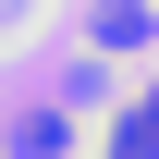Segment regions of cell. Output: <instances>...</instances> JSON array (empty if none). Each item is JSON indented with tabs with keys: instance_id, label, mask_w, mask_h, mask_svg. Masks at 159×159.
<instances>
[{
	"instance_id": "obj_2",
	"label": "cell",
	"mask_w": 159,
	"mask_h": 159,
	"mask_svg": "<svg viewBox=\"0 0 159 159\" xmlns=\"http://www.w3.org/2000/svg\"><path fill=\"white\" fill-rule=\"evenodd\" d=\"M98 159H159V86H147V98L110 122V147H98Z\"/></svg>"
},
{
	"instance_id": "obj_1",
	"label": "cell",
	"mask_w": 159,
	"mask_h": 159,
	"mask_svg": "<svg viewBox=\"0 0 159 159\" xmlns=\"http://www.w3.org/2000/svg\"><path fill=\"white\" fill-rule=\"evenodd\" d=\"M147 37H159L147 0H98V25H86V49H110V61H122V49H147Z\"/></svg>"
},
{
	"instance_id": "obj_3",
	"label": "cell",
	"mask_w": 159,
	"mask_h": 159,
	"mask_svg": "<svg viewBox=\"0 0 159 159\" xmlns=\"http://www.w3.org/2000/svg\"><path fill=\"white\" fill-rule=\"evenodd\" d=\"M12 159H74V122H61V110H25L12 122Z\"/></svg>"
}]
</instances>
